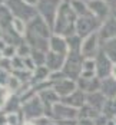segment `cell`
<instances>
[{"label": "cell", "mask_w": 116, "mask_h": 125, "mask_svg": "<svg viewBox=\"0 0 116 125\" xmlns=\"http://www.w3.org/2000/svg\"><path fill=\"white\" fill-rule=\"evenodd\" d=\"M102 36L107 40L116 39V19H109V22L102 29Z\"/></svg>", "instance_id": "1"}, {"label": "cell", "mask_w": 116, "mask_h": 125, "mask_svg": "<svg viewBox=\"0 0 116 125\" xmlns=\"http://www.w3.org/2000/svg\"><path fill=\"white\" fill-rule=\"evenodd\" d=\"M110 75H112V78H115L116 79V63L112 66V73H110Z\"/></svg>", "instance_id": "3"}, {"label": "cell", "mask_w": 116, "mask_h": 125, "mask_svg": "<svg viewBox=\"0 0 116 125\" xmlns=\"http://www.w3.org/2000/svg\"><path fill=\"white\" fill-rule=\"evenodd\" d=\"M115 19H116V12H115Z\"/></svg>", "instance_id": "4"}, {"label": "cell", "mask_w": 116, "mask_h": 125, "mask_svg": "<svg viewBox=\"0 0 116 125\" xmlns=\"http://www.w3.org/2000/svg\"><path fill=\"white\" fill-rule=\"evenodd\" d=\"M106 56L110 61H116V39H110L106 42Z\"/></svg>", "instance_id": "2"}]
</instances>
